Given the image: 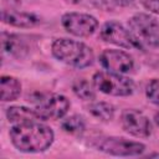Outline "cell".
<instances>
[{"label": "cell", "mask_w": 159, "mask_h": 159, "mask_svg": "<svg viewBox=\"0 0 159 159\" xmlns=\"http://www.w3.org/2000/svg\"><path fill=\"white\" fill-rule=\"evenodd\" d=\"M10 138L12 144L20 152L40 153L50 148L55 134L48 125L40 123V120H30L12 124Z\"/></svg>", "instance_id": "cell-1"}, {"label": "cell", "mask_w": 159, "mask_h": 159, "mask_svg": "<svg viewBox=\"0 0 159 159\" xmlns=\"http://www.w3.org/2000/svg\"><path fill=\"white\" fill-rule=\"evenodd\" d=\"M52 55L61 62L76 67L84 68L93 63L94 55L89 46L83 42L61 37L52 43Z\"/></svg>", "instance_id": "cell-2"}, {"label": "cell", "mask_w": 159, "mask_h": 159, "mask_svg": "<svg viewBox=\"0 0 159 159\" xmlns=\"http://www.w3.org/2000/svg\"><path fill=\"white\" fill-rule=\"evenodd\" d=\"M92 83L96 89L108 96L124 97L132 94L134 91V82L129 77L109 71L96 72L93 75Z\"/></svg>", "instance_id": "cell-3"}, {"label": "cell", "mask_w": 159, "mask_h": 159, "mask_svg": "<svg viewBox=\"0 0 159 159\" xmlns=\"http://www.w3.org/2000/svg\"><path fill=\"white\" fill-rule=\"evenodd\" d=\"M128 29L142 43L150 47H159V22L149 14L139 12L128 20Z\"/></svg>", "instance_id": "cell-4"}, {"label": "cell", "mask_w": 159, "mask_h": 159, "mask_svg": "<svg viewBox=\"0 0 159 159\" xmlns=\"http://www.w3.org/2000/svg\"><path fill=\"white\" fill-rule=\"evenodd\" d=\"M99 36L104 42H109L128 50H142L143 45L134 37L129 29H125L117 21H107L99 31Z\"/></svg>", "instance_id": "cell-5"}, {"label": "cell", "mask_w": 159, "mask_h": 159, "mask_svg": "<svg viewBox=\"0 0 159 159\" xmlns=\"http://www.w3.org/2000/svg\"><path fill=\"white\" fill-rule=\"evenodd\" d=\"M96 148L111 155L135 157L144 152L145 145L143 143L129 140L123 137H103L96 142Z\"/></svg>", "instance_id": "cell-6"}, {"label": "cell", "mask_w": 159, "mask_h": 159, "mask_svg": "<svg viewBox=\"0 0 159 159\" xmlns=\"http://www.w3.org/2000/svg\"><path fill=\"white\" fill-rule=\"evenodd\" d=\"M71 103L67 97L57 93H50L40 96L34 109L36 111L41 120H48L62 118L68 112Z\"/></svg>", "instance_id": "cell-7"}, {"label": "cell", "mask_w": 159, "mask_h": 159, "mask_svg": "<svg viewBox=\"0 0 159 159\" xmlns=\"http://www.w3.org/2000/svg\"><path fill=\"white\" fill-rule=\"evenodd\" d=\"M61 22L68 34L77 37L91 36L98 26V21L94 16L83 12H67L62 16Z\"/></svg>", "instance_id": "cell-8"}, {"label": "cell", "mask_w": 159, "mask_h": 159, "mask_svg": "<svg viewBox=\"0 0 159 159\" xmlns=\"http://www.w3.org/2000/svg\"><path fill=\"white\" fill-rule=\"evenodd\" d=\"M123 129L133 137L147 138L152 134V124L148 117L138 109H124L120 114Z\"/></svg>", "instance_id": "cell-9"}, {"label": "cell", "mask_w": 159, "mask_h": 159, "mask_svg": "<svg viewBox=\"0 0 159 159\" xmlns=\"http://www.w3.org/2000/svg\"><path fill=\"white\" fill-rule=\"evenodd\" d=\"M101 65L109 72L125 75L134 68V61L129 53L122 50L107 48L99 56Z\"/></svg>", "instance_id": "cell-10"}, {"label": "cell", "mask_w": 159, "mask_h": 159, "mask_svg": "<svg viewBox=\"0 0 159 159\" xmlns=\"http://www.w3.org/2000/svg\"><path fill=\"white\" fill-rule=\"evenodd\" d=\"M2 21L15 27H34L41 22L40 17L31 12L2 10Z\"/></svg>", "instance_id": "cell-11"}, {"label": "cell", "mask_w": 159, "mask_h": 159, "mask_svg": "<svg viewBox=\"0 0 159 159\" xmlns=\"http://www.w3.org/2000/svg\"><path fill=\"white\" fill-rule=\"evenodd\" d=\"M6 117L11 124H19V123L30 122V120H41L35 109H31L24 106L9 107L6 111Z\"/></svg>", "instance_id": "cell-12"}, {"label": "cell", "mask_w": 159, "mask_h": 159, "mask_svg": "<svg viewBox=\"0 0 159 159\" xmlns=\"http://www.w3.org/2000/svg\"><path fill=\"white\" fill-rule=\"evenodd\" d=\"M1 101H15L21 93V83L12 76H1L0 78Z\"/></svg>", "instance_id": "cell-13"}, {"label": "cell", "mask_w": 159, "mask_h": 159, "mask_svg": "<svg viewBox=\"0 0 159 159\" xmlns=\"http://www.w3.org/2000/svg\"><path fill=\"white\" fill-rule=\"evenodd\" d=\"M1 43H2V50L9 55H14V56H21L27 50L26 43L22 41L21 37L6 32L2 34Z\"/></svg>", "instance_id": "cell-14"}, {"label": "cell", "mask_w": 159, "mask_h": 159, "mask_svg": "<svg viewBox=\"0 0 159 159\" xmlns=\"http://www.w3.org/2000/svg\"><path fill=\"white\" fill-rule=\"evenodd\" d=\"M88 112L102 122H109L113 119L116 109L114 106L108 102H94L88 106Z\"/></svg>", "instance_id": "cell-15"}, {"label": "cell", "mask_w": 159, "mask_h": 159, "mask_svg": "<svg viewBox=\"0 0 159 159\" xmlns=\"http://www.w3.org/2000/svg\"><path fill=\"white\" fill-rule=\"evenodd\" d=\"M72 91L75 92V94L77 97H80L83 101H92L94 99L96 94L92 88V86L89 84L88 81L81 78V80H76L72 84Z\"/></svg>", "instance_id": "cell-16"}, {"label": "cell", "mask_w": 159, "mask_h": 159, "mask_svg": "<svg viewBox=\"0 0 159 159\" xmlns=\"http://www.w3.org/2000/svg\"><path fill=\"white\" fill-rule=\"evenodd\" d=\"M86 128L84 120L80 116H71L62 122V129L71 134H81Z\"/></svg>", "instance_id": "cell-17"}, {"label": "cell", "mask_w": 159, "mask_h": 159, "mask_svg": "<svg viewBox=\"0 0 159 159\" xmlns=\"http://www.w3.org/2000/svg\"><path fill=\"white\" fill-rule=\"evenodd\" d=\"M145 96L152 103L159 106V78H153L149 81L145 87Z\"/></svg>", "instance_id": "cell-18"}, {"label": "cell", "mask_w": 159, "mask_h": 159, "mask_svg": "<svg viewBox=\"0 0 159 159\" xmlns=\"http://www.w3.org/2000/svg\"><path fill=\"white\" fill-rule=\"evenodd\" d=\"M140 4L153 14H159V0H139Z\"/></svg>", "instance_id": "cell-19"}, {"label": "cell", "mask_w": 159, "mask_h": 159, "mask_svg": "<svg viewBox=\"0 0 159 159\" xmlns=\"http://www.w3.org/2000/svg\"><path fill=\"white\" fill-rule=\"evenodd\" d=\"M111 1L118 6H129L134 2V0H111Z\"/></svg>", "instance_id": "cell-20"}, {"label": "cell", "mask_w": 159, "mask_h": 159, "mask_svg": "<svg viewBox=\"0 0 159 159\" xmlns=\"http://www.w3.org/2000/svg\"><path fill=\"white\" fill-rule=\"evenodd\" d=\"M154 120H155V123L159 125V112L155 113V116H154Z\"/></svg>", "instance_id": "cell-21"}, {"label": "cell", "mask_w": 159, "mask_h": 159, "mask_svg": "<svg viewBox=\"0 0 159 159\" xmlns=\"http://www.w3.org/2000/svg\"><path fill=\"white\" fill-rule=\"evenodd\" d=\"M148 157H150V158H152V157H157V158H159V154H158V153H153V154H149Z\"/></svg>", "instance_id": "cell-22"}]
</instances>
